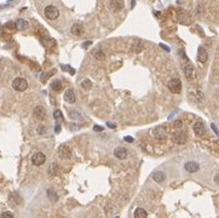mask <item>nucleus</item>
<instances>
[{
  "instance_id": "6e6552de",
  "label": "nucleus",
  "mask_w": 219,
  "mask_h": 218,
  "mask_svg": "<svg viewBox=\"0 0 219 218\" xmlns=\"http://www.w3.org/2000/svg\"><path fill=\"white\" fill-rule=\"evenodd\" d=\"M192 128H194L195 135L199 136V137H202V136L206 135V126L202 121H196L192 126Z\"/></svg>"
},
{
  "instance_id": "423d86ee",
  "label": "nucleus",
  "mask_w": 219,
  "mask_h": 218,
  "mask_svg": "<svg viewBox=\"0 0 219 218\" xmlns=\"http://www.w3.org/2000/svg\"><path fill=\"white\" fill-rule=\"evenodd\" d=\"M46 109L42 107V105H38L33 109V118L35 120H45L46 119Z\"/></svg>"
},
{
  "instance_id": "cd10ccee",
  "label": "nucleus",
  "mask_w": 219,
  "mask_h": 218,
  "mask_svg": "<svg viewBox=\"0 0 219 218\" xmlns=\"http://www.w3.org/2000/svg\"><path fill=\"white\" fill-rule=\"evenodd\" d=\"M53 118L56 119V121H57V123L62 121V120H63L62 112H61V110H55V112H53Z\"/></svg>"
},
{
  "instance_id": "f03ea898",
  "label": "nucleus",
  "mask_w": 219,
  "mask_h": 218,
  "mask_svg": "<svg viewBox=\"0 0 219 218\" xmlns=\"http://www.w3.org/2000/svg\"><path fill=\"white\" fill-rule=\"evenodd\" d=\"M12 87H13V90H16L18 92H23L28 87V81L24 78H16L12 81Z\"/></svg>"
},
{
  "instance_id": "bb28decb",
  "label": "nucleus",
  "mask_w": 219,
  "mask_h": 218,
  "mask_svg": "<svg viewBox=\"0 0 219 218\" xmlns=\"http://www.w3.org/2000/svg\"><path fill=\"white\" fill-rule=\"evenodd\" d=\"M81 87H82L84 90H90V89L92 87V83H91V80L85 79V80L81 83Z\"/></svg>"
},
{
  "instance_id": "e433bc0d",
  "label": "nucleus",
  "mask_w": 219,
  "mask_h": 218,
  "mask_svg": "<svg viewBox=\"0 0 219 218\" xmlns=\"http://www.w3.org/2000/svg\"><path fill=\"white\" fill-rule=\"evenodd\" d=\"M6 27H9V28H16V27H15V23H7Z\"/></svg>"
},
{
  "instance_id": "58836bf2",
  "label": "nucleus",
  "mask_w": 219,
  "mask_h": 218,
  "mask_svg": "<svg viewBox=\"0 0 219 218\" xmlns=\"http://www.w3.org/2000/svg\"><path fill=\"white\" fill-rule=\"evenodd\" d=\"M107 125H108L109 127H115V125H114V124H110V123H108Z\"/></svg>"
},
{
  "instance_id": "aec40b11",
  "label": "nucleus",
  "mask_w": 219,
  "mask_h": 218,
  "mask_svg": "<svg viewBox=\"0 0 219 218\" xmlns=\"http://www.w3.org/2000/svg\"><path fill=\"white\" fill-rule=\"evenodd\" d=\"M57 171H58V165H57L56 162H53V164L50 165L47 172H49V176H50V177H55V176L57 175Z\"/></svg>"
},
{
  "instance_id": "a878e982",
  "label": "nucleus",
  "mask_w": 219,
  "mask_h": 218,
  "mask_svg": "<svg viewBox=\"0 0 219 218\" xmlns=\"http://www.w3.org/2000/svg\"><path fill=\"white\" fill-rule=\"evenodd\" d=\"M53 74H56V69H52L51 72H49V73H44V74H41L40 75V79H41V81H46L51 75H53Z\"/></svg>"
},
{
  "instance_id": "412c9836",
  "label": "nucleus",
  "mask_w": 219,
  "mask_h": 218,
  "mask_svg": "<svg viewBox=\"0 0 219 218\" xmlns=\"http://www.w3.org/2000/svg\"><path fill=\"white\" fill-rule=\"evenodd\" d=\"M63 87V84L61 80H55V81H52V84H51V89L53 90V91H61Z\"/></svg>"
},
{
  "instance_id": "f257e3e1",
  "label": "nucleus",
  "mask_w": 219,
  "mask_h": 218,
  "mask_svg": "<svg viewBox=\"0 0 219 218\" xmlns=\"http://www.w3.org/2000/svg\"><path fill=\"white\" fill-rule=\"evenodd\" d=\"M181 54H182V56H183V58H184V61L185 62L182 64V68H183V73H184V76L188 79V80H192L194 79V75H195V70H194V67H192V64L189 62V60L185 57V55H184V52L183 51H181Z\"/></svg>"
},
{
  "instance_id": "393cba45",
  "label": "nucleus",
  "mask_w": 219,
  "mask_h": 218,
  "mask_svg": "<svg viewBox=\"0 0 219 218\" xmlns=\"http://www.w3.org/2000/svg\"><path fill=\"white\" fill-rule=\"evenodd\" d=\"M142 49H143L142 41H141V40H136V41H134V44L132 45V50H133L134 52H139Z\"/></svg>"
},
{
  "instance_id": "a211bd4d",
  "label": "nucleus",
  "mask_w": 219,
  "mask_h": 218,
  "mask_svg": "<svg viewBox=\"0 0 219 218\" xmlns=\"http://www.w3.org/2000/svg\"><path fill=\"white\" fill-rule=\"evenodd\" d=\"M153 179L157 182V183H162L165 179H166V175H165V172H162V171H155L154 173H153Z\"/></svg>"
},
{
  "instance_id": "ea45409f",
  "label": "nucleus",
  "mask_w": 219,
  "mask_h": 218,
  "mask_svg": "<svg viewBox=\"0 0 219 218\" xmlns=\"http://www.w3.org/2000/svg\"><path fill=\"white\" fill-rule=\"evenodd\" d=\"M0 26H1V24H0Z\"/></svg>"
},
{
  "instance_id": "c756f323",
  "label": "nucleus",
  "mask_w": 219,
  "mask_h": 218,
  "mask_svg": "<svg viewBox=\"0 0 219 218\" xmlns=\"http://www.w3.org/2000/svg\"><path fill=\"white\" fill-rule=\"evenodd\" d=\"M0 218H13V215H12V212L6 211V212H2V213H1Z\"/></svg>"
},
{
  "instance_id": "473e14b6",
  "label": "nucleus",
  "mask_w": 219,
  "mask_h": 218,
  "mask_svg": "<svg viewBox=\"0 0 219 218\" xmlns=\"http://www.w3.org/2000/svg\"><path fill=\"white\" fill-rule=\"evenodd\" d=\"M93 130L94 131H103V127L102 126H98V125H96L93 127Z\"/></svg>"
},
{
  "instance_id": "2f4dec72",
  "label": "nucleus",
  "mask_w": 219,
  "mask_h": 218,
  "mask_svg": "<svg viewBox=\"0 0 219 218\" xmlns=\"http://www.w3.org/2000/svg\"><path fill=\"white\" fill-rule=\"evenodd\" d=\"M38 133L39 135H45L46 133V127L45 126H39L38 127Z\"/></svg>"
},
{
  "instance_id": "f704fd0d",
  "label": "nucleus",
  "mask_w": 219,
  "mask_h": 218,
  "mask_svg": "<svg viewBox=\"0 0 219 218\" xmlns=\"http://www.w3.org/2000/svg\"><path fill=\"white\" fill-rule=\"evenodd\" d=\"M212 128H213V131H214V132H216V133H217V135L219 136V131L217 130V127H216V125H214V124H212Z\"/></svg>"
},
{
  "instance_id": "5701e85b",
  "label": "nucleus",
  "mask_w": 219,
  "mask_h": 218,
  "mask_svg": "<svg viewBox=\"0 0 219 218\" xmlns=\"http://www.w3.org/2000/svg\"><path fill=\"white\" fill-rule=\"evenodd\" d=\"M47 196H49V199L51 200V201H57L58 200V195H57V193L53 190V189H49L47 190Z\"/></svg>"
},
{
  "instance_id": "f8f14e48",
  "label": "nucleus",
  "mask_w": 219,
  "mask_h": 218,
  "mask_svg": "<svg viewBox=\"0 0 219 218\" xmlns=\"http://www.w3.org/2000/svg\"><path fill=\"white\" fill-rule=\"evenodd\" d=\"M114 155L116 156L118 159L120 160H125L127 155H128V152L125 147H116L115 150H114Z\"/></svg>"
},
{
  "instance_id": "1a4fd4ad",
  "label": "nucleus",
  "mask_w": 219,
  "mask_h": 218,
  "mask_svg": "<svg viewBox=\"0 0 219 218\" xmlns=\"http://www.w3.org/2000/svg\"><path fill=\"white\" fill-rule=\"evenodd\" d=\"M184 168L189 173H195V172H197L200 170V165L197 162H195V161H188V162L184 164Z\"/></svg>"
},
{
  "instance_id": "6ab92c4d",
  "label": "nucleus",
  "mask_w": 219,
  "mask_h": 218,
  "mask_svg": "<svg viewBox=\"0 0 219 218\" xmlns=\"http://www.w3.org/2000/svg\"><path fill=\"white\" fill-rule=\"evenodd\" d=\"M133 217L134 218H147L148 217V213H147V211H145L144 209L138 207V209H136V211H134V213H133Z\"/></svg>"
},
{
  "instance_id": "7ed1b4c3",
  "label": "nucleus",
  "mask_w": 219,
  "mask_h": 218,
  "mask_svg": "<svg viewBox=\"0 0 219 218\" xmlns=\"http://www.w3.org/2000/svg\"><path fill=\"white\" fill-rule=\"evenodd\" d=\"M167 87L172 94H181V91H182V81L179 79H177V78H173V79H171L168 81Z\"/></svg>"
},
{
  "instance_id": "72a5a7b5",
  "label": "nucleus",
  "mask_w": 219,
  "mask_h": 218,
  "mask_svg": "<svg viewBox=\"0 0 219 218\" xmlns=\"http://www.w3.org/2000/svg\"><path fill=\"white\" fill-rule=\"evenodd\" d=\"M125 141H126V142H130V143H132V142H133V138H132V137H130V136H127V137H125Z\"/></svg>"
},
{
  "instance_id": "b1692460",
  "label": "nucleus",
  "mask_w": 219,
  "mask_h": 218,
  "mask_svg": "<svg viewBox=\"0 0 219 218\" xmlns=\"http://www.w3.org/2000/svg\"><path fill=\"white\" fill-rule=\"evenodd\" d=\"M10 199H11V201H13L16 205H20V204L22 202V199H21V196H20L17 193H12V194L10 195Z\"/></svg>"
},
{
  "instance_id": "4c0bfd02",
  "label": "nucleus",
  "mask_w": 219,
  "mask_h": 218,
  "mask_svg": "<svg viewBox=\"0 0 219 218\" xmlns=\"http://www.w3.org/2000/svg\"><path fill=\"white\" fill-rule=\"evenodd\" d=\"M160 46H161V47H162V49H165V50H166V51H170V47H167V46H165V45H163V44H160Z\"/></svg>"
},
{
  "instance_id": "39448f33",
  "label": "nucleus",
  "mask_w": 219,
  "mask_h": 218,
  "mask_svg": "<svg viewBox=\"0 0 219 218\" xmlns=\"http://www.w3.org/2000/svg\"><path fill=\"white\" fill-rule=\"evenodd\" d=\"M58 155L61 159H64V160H69L71 159L73 156V152H71V148L67 144H62L60 148H58Z\"/></svg>"
},
{
  "instance_id": "0eeeda50",
  "label": "nucleus",
  "mask_w": 219,
  "mask_h": 218,
  "mask_svg": "<svg viewBox=\"0 0 219 218\" xmlns=\"http://www.w3.org/2000/svg\"><path fill=\"white\" fill-rule=\"evenodd\" d=\"M45 161H46V155L44 153H40V152L35 153L31 157V162L35 166H41V165L45 164Z\"/></svg>"
},
{
  "instance_id": "9d476101",
  "label": "nucleus",
  "mask_w": 219,
  "mask_h": 218,
  "mask_svg": "<svg viewBox=\"0 0 219 218\" xmlns=\"http://www.w3.org/2000/svg\"><path fill=\"white\" fill-rule=\"evenodd\" d=\"M208 60V54H207V50L203 47V46H200L197 49V61L200 63H205Z\"/></svg>"
},
{
  "instance_id": "4468645a",
  "label": "nucleus",
  "mask_w": 219,
  "mask_h": 218,
  "mask_svg": "<svg viewBox=\"0 0 219 218\" xmlns=\"http://www.w3.org/2000/svg\"><path fill=\"white\" fill-rule=\"evenodd\" d=\"M173 142L177 144H184L187 142V135L183 132H177L173 135Z\"/></svg>"
},
{
  "instance_id": "c85d7f7f",
  "label": "nucleus",
  "mask_w": 219,
  "mask_h": 218,
  "mask_svg": "<svg viewBox=\"0 0 219 218\" xmlns=\"http://www.w3.org/2000/svg\"><path fill=\"white\" fill-rule=\"evenodd\" d=\"M172 127H173L174 130H181V128L183 127V123H182L181 120H176V121H173Z\"/></svg>"
},
{
  "instance_id": "9b49d317",
  "label": "nucleus",
  "mask_w": 219,
  "mask_h": 218,
  "mask_svg": "<svg viewBox=\"0 0 219 218\" xmlns=\"http://www.w3.org/2000/svg\"><path fill=\"white\" fill-rule=\"evenodd\" d=\"M109 7H110V10H113L114 12H118V11H120V10L124 9V1H122V0H110Z\"/></svg>"
},
{
  "instance_id": "ddd939ff",
  "label": "nucleus",
  "mask_w": 219,
  "mask_h": 218,
  "mask_svg": "<svg viewBox=\"0 0 219 218\" xmlns=\"http://www.w3.org/2000/svg\"><path fill=\"white\" fill-rule=\"evenodd\" d=\"M153 135L155 136V138H156V139H161V141H163V139L166 138V130H165L162 126H160V127H155V128L153 130Z\"/></svg>"
},
{
  "instance_id": "dca6fc26",
  "label": "nucleus",
  "mask_w": 219,
  "mask_h": 218,
  "mask_svg": "<svg viewBox=\"0 0 219 218\" xmlns=\"http://www.w3.org/2000/svg\"><path fill=\"white\" fill-rule=\"evenodd\" d=\"M70 31H71V34H73V35L79 36V35H81V34L84 33V27H82L81 24H79V23H75V24H73V26H71Z\"/></svg>"
},
{
  "instance_id": "2eb2a0df",
  "label": "nucleus",
  "mask_w": 219,
  "mask_h": 218,
  "mask_svg": "<svg viewBox=\"0 0 219 218\" xmlns=\"http://www.w3.org/2000/svg\"><path fill=\"white\" fill-rule=\"evenodd\" d=\"M63 98H64V101L68 102V103H74V102H75V94H74V91H73L71 89H69V90H67V91L64 92Z\"/></svg>"
},
{
  "instance_id": "7c9ffc66",
  "label": "nucleus",
  "mask_w": 219,
  "mask_h": 218,
  "mask_svg": "<svg viewBox=\"0 0 219 218\" xmlns=\"http://www.w3.org/2000/svg\"><path fill=\"white\" fill-rule=\"evenodd\" d=\"M69 115H70V118L71 119H80V114L79 113H76V112H69Z\"/></svg>"
},
{
  "instance_id": "20e7f679",
  "label": "nucleus",
  "mask_w": 219,
  "mask_h": 218,
  "mask_svg": "<svg viewBox=\"0 0 219 218\" xmlns=\"http://www.w3.org/2000/svg\"><path fill=\"white\" fill-rule=\"evenodd\" d=\"M44 13H45V16H46L49 20H57L58 16H60L58 9H57L56 6H53V5L46 6L45 10H44Z\"/></svg>"
},
{
  "instance_id": "4be33fe9",
  "label": "nucleus",
  "mask_w": 219,
  "mask_h": 218,
  "mask_svg": "<svg viewBox=\"0 0 219 218\" xmlns=\"http://www.w3.org/2000/svg\"><path fill=\"white\" fill-rule=\"evenodd\" d=\"M92 55H93V57L96 60H98V61H100V60H103L105 56H104V52L102 51V50H99V49H94L93 51H92Z\"/></svg>"
},
{
  "instance_id": "f3484780",
  "label": "nucleus",
  "mask_w": 219,
  "mask_h": 218,
  "mask_svg": "<svg viewBox=\"0 0 219 218\" xmlns=\"http://www.w3.org/2000/svg\"><path fill=\"white\" fill-rule=\"evenodd\" d=\"M28 22L26 21V20H17L16 22H15V27H16V29H18V31H26L27 28H28Z\"/></svg>"
},
{
  "instance_id": "c9c22d12",
  "label": "nucleus",
  "mask_w": 219,
  "mask_h": 218,
  "mask_svg": "<svg viewBox=\"0 0 219 218\" xmlns=\"http://www.w3.org/2000/svg\"><path fill=\"white\" fill-rule=\"evenodd\" d=\"M214 182L219 186V175H216V176H214Z\"/></svg>"
}]
</instances>
